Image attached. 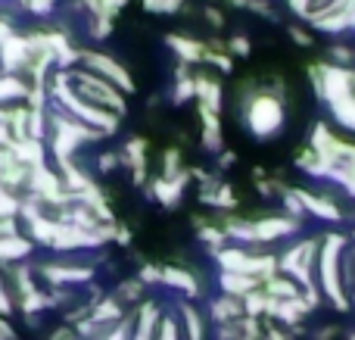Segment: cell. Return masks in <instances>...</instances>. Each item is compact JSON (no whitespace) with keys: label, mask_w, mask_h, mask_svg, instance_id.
<instances>
[{"label":"cell","mask_w":355,"mask_h":340,"mask_svg":"<svg viewBox=\"0 0 355 340\" xmlns=\"http://www.w3.org/2000/svg\"><path fill=\"white\" fill-rule=\"evenodd\" d=\"M206 16H209V19H212V22H215V25H221V12H218V10H209V12H206Z\"/></svg>","instance_id":"d6986e66"},{"label":"cell","mask_w":355,"mask_h":340,"mask_svg":"<svg viewBox=\"0 0 355 340\" xmlns=\"http://www.w3.org/2000/svg\"><path fill=\"white\" fill-rule=\"evenodd\" d=\"M181 3L184 0H156V10L159 12H175V10H181Z\"/></svg>","instance_id":"4fadbf2b"},{"label":"cell","mask_w":355,"mask_h":340,"mask_svg":"<svg viewBox=\"0 0 355 340\" xmlns=\"http://www.w3.org/2000/svg\"><path fill=\"white\" fill-rule=\"evenodd\" d=\"M100 3H103V10H106V12H119L125 3H128V0H100Z\"/></svg>","instance_id":"9a60e30c"},{"label":"cell","mask_w":355,"mask_h":340,"mask_svg":"<svg viewBox=\"0 0 355 340\" xmlns=\"http://www.w3.org/2000/svg\"><path fill=\"white\" fill-rule=\"evenodd\" d=\"M116 153H103L100 156V172H110V169H116Z\"/></svg>","instance_id":"5bb4252c"},{"label":"cell","mask_w":355,"mask_h":340,"mask_svg":"<svg viewBox=\"0 0 355 340\" xmlns=\"http://www.w3.org/2000/svg\"><path fill=\"white\" fill-rule=\"evenodd\" d=\"M0 312H10V297L3 294V287H0Z\"/></svg>","instance_id":"e0dca14e"},{"label":"cell","mask_w":355,"mask_h":340,"mask_svg":"<svg viewBox=\"0 0 355 340\" xmlns=\"http://www.w3.org/2000/svg\"><path fill=\"white\" fill-rule=\"evenodd\" d=\"M231 50L240 56H246L250 53V41H246V37H231Z\"/></svg>","instance_id":"7c38bea8"},{"label":"cell","mask_w":355,"mask_h":340,"mask_svg":"<svg viewBox=\"0 0 355 340\" xmlns=\"http://www.w3.org/2000/svg\"><path fill=\"white\" fill-rule=\"evenodd\" d=\"M296 228L293 219H262V222L252 225L256 231V241H275V237H284Z\"/></svg>","instance_id":"5b68a950"},{"label":"cell","mask_w":355,"mask_h":340,"mask_svg":"<svg viewBox=\"0 0 355 340\" xmlns=\"http://www.w3.org/2000/svg\"><path fill=\"white\" fill-rule=\"evenodd\" d=\"M28 94V87L22 85V78H16V75H3L0 78V100H19Z\"/></svg>","instance_id":"9c48e42d"},{"label":"cell","mask_w":355,"mask_h":340,"mask_svg":"<svg viewBox=\"0 0 355 340\" xmlns=\"http://www.w3.org/2000/svg\"><path fill=\"white\" fill-rule=\"evenodd\" d=\"M184 185H187V175H178V178H156L153 181V194L159 197V203L162 206H175L178 203V197H181V191H184Z\"/></svg>","instance_id":"277c9868"},{"label":"cell","mask_w":355,"mask_h":340,"mask_svg":"<svg viewBox=\"0 0 355 340\" xmlns=\"http://www.w3.org/2000/svg\"><path fill=\"white\" fill-rule=\"evenodd\" d=\"M44 275H47L53 284H69V281H87L91 278V269H72V266H50L44 269Z\"/></svg>","instance_id":"ba28073f"},{"label":"cell","mask_w":355,"mask_h":340,"mask_svg":"<svg viewBox=\"0 0 355 340\" xmlns=\"http://www.w3.org/2000/svg\"><path fill=\"white\" fill-rule=\"evenodd\" d=\"M110 340H128V331H125V328H116V331L110 334Z\"/></svg>","instance_id":"ac0fdd59"},{"label":"cell","mask_w":355,"mask_h":340,"mask_svg":"<svg viewBox=\"0 0 355 340\" xmlns=\"http://www.w3.org/2000/svg\"><path fill=\"white\" fill-rule=\"evenodd\" d=\"M290 35H293V41H300V44H312V37H309L302 28H290Z\"/></svg>","instance_id":"2e32d148"},{"label":"cell","mask_w":355,"mask_h":340,"mask_svg":"<svg viewBox=\"0 0 355 340\" xmlns=\"http://www.w3.org/2000/svg\"><path fill=\"white\" fill-rule=\"evenodd\" d=\"M10 153L22 162L25 169H37V166H47L44 162V144L35 141V137H19V141L10 144Z\"/></svg>","instance_id":"3957f363"},{"label":"cell","mask_w":355,"mask_h":340,"mask_svg":"<svg viewBox=\"0 0 355 340\" xmlns=\"http://www.w3.org/2000/svg\"><path fill=\"white\" fill-rule=\"evenodd\" d=\"M85 56V62L91 66V72H97V75H103L110 85H116V87H125V91H135V81H131V72L125 66H119L112 56H106V53H81Z\"/></svg>","instance_id":"7a4b0ae2"},{"label":"cell","mask_w":355,"mask_h":340,"mask_svg":"<svg viewBox=\"0 0 355 340\" xmlns=\"http://www.w3.org/2000/svg\"><path fill=\"white\" fill-rule=\"evenodd\" d=\"M159 340H178V325L172 322V318H166L159 328Z\"/></svg>","instance_id":"8fae6325"},{"label":"cell","mask_w":355,"mask_h":340,"mask_svg":"<svg viewBox=\"0 0 355 340\" xmlns=\"http://www.w3.org/2000/svg\"><path fill=\"white\" fill-rule=\"evenodd\" d=\"M196 100H200V110L218 112L221 110V85L212 78H196Z\"/></svg>","instance_id":"8992f818"},{"label":"cell","mask_w":355,"mask_h":340,"mask_svg":"<svg viewBox=\"0 0 355 340\" xmlns=\"http://www.w3.org/2000/svg\"><path fill=\"white\" fill-rule=\"evenodd\" d=\"M162 281H166V284H172V287H181V291H187V294H196L193 275L181 272V269H166V272H162Z\"/></svg>","instance_id":"30bf717a"},{"label":"cell","mask_w":355,"mask_h":340,"mask_svg":"<svg viewBox=\"0 0 355 340\" xmlns=\"http://www.w3.org/2000/svg\"><path fill=\"white\" fill-rule=\"evenodd\" d=\"M246 125L256 137H271L284 125V106L271 94H256L246 106Z\"/></svg>","instance_id":"6da1fadb"},{"label":"cell","mask_w":355,"mask_h":340,"mask_svg":"<svg viewBox=\"0 0 355 340\" xmlns=\"http://www.w3.org/2000/svg\"><path fill=\"white\" fill-rule=\"evenodd\" d=\"M168 47H172L184 62H196V60H202V56H206V50H202L200 41H190V37H181V35L168 37Z\"/></svg>","instance_id":"52a82bcc"}]
</instances>
